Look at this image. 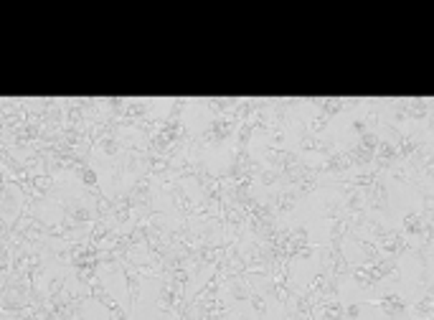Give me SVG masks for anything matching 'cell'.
<instances>
[{"label":"cell","instance_id":"6da1fadb","mask_svg":"<svg viewBox=\"0 0 434 320\" xmlns=\"http://www.w3.org/2000/svg\"><path fill=\"white\" fill-rule=\"evenodd\" d=\"M295 128H297V142H300L302 153H318V155H323V158H327V155H333L335 150H338V145H335L333 137H320V135H313L308 130V122L305 120L297 122Z\"/></svg>","mask_w":434,"mask_h":320},{"label":"cell","instance_id":"8992f818","mask_svg":"<svg viewBox=\"0 0 434 320\" xmlns=\"http://www.w3.org/2000/svg\"><path fill=\"white\" fill-rule=\"evenodd\" d=\"M422 178H427V180H434V147H432V153L427 155V160H424V168H422Z\"/></svg>","mask_w":434,"mask_h":320},{"label":"cell","instance_id":"277c9868","mask_svg":"<svg viewBox=\"0 0 434 320\" xmlns=\"http://www.w3.org/2000/svg\"><path fill=\"white\" fill-rule=\"evenodd\" d=\"M402 229L409 239H416V244H422L427 237V221H424L422 211H409L404 214L402 219Z\"/></svg>","mask_w":434,"mask_h":320},{"label":"cell","instance_id":"5b68a950","mask_svg":"<svg viewBox=\"0 0 434 320\" xmlns=\"http://www.w3.org/2000/svg\"><path fill=\"white\" fill-rule=\"evenodd\" d=\"M76 178H79V183H82L84 191H102L100 186V176H97V171L92 166L82 168L79 173H76Z\"/></svg>","mask_w":434,"mask_h":320},{"label":"cell","instance_id":"7a4b0ae2","mask_svg":"<svg viewBox=\"0 0 434 320\" xmlns=\"http://www.w3.org/2000/svg\"><path fill=\"white\" fill-rule=\"evenodd\" d=\"M120 272L125 277V288H127V300H130V310L138 305V297H140V290H143V280L145 277L140 275L138 269L133 264V254L127 257L125 262L120 264Z\"/></svg>","mask_w":434,"mask_h":320},{"label":"cell","instance_id":"3957f363","mask_svg":"<svg viewBox=\"0 0 434 320\" xmlns=\"http://www.w3.org/2000/svg\"><path fill=\"white\" fill-rule=\"evenodd\" d=\"M363 196H366V206H368L371 214H389V191H386L384 176L371 188H366Z\"/></svg>","mask_w":434,"mask_h":320}]
</instances>
